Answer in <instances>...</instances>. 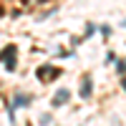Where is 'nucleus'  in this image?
<instances>
[{"instance_id": "nucleus-1", "label": "nucleus", "mask_w": 126, "mask_h": 126, "mask_svg": "<svg viewBox=\"0 0 126 126\" xmlns=\"http://www.w3.org/2000/svg\"><path fill=\"white\" fill-rule=\"evenodd\" d=\"M13 56H15V48L13 46H8L3 53H0V61H5V68L8 71H15V58Z\"/></svg>"}, {"instance_id": "nucleus-2", "label": "nucleus", "mask_w": 126, "mask_h": 126, "mask_svg": "<svg viewBox=\"0 0 126 126\" xmlns=\"http://www.w3.org/2000/svg\"><path fill=\"white\" fill-rule=\"evenodd\" d=\"M68 98H71V91H66V88H61V91H58V96L53 98V106H63V103H66Z\"/></svg>"}, {"instance_id": "nucleus-3", "label": "nucleus", "mask_w": 126, "mask_h": 126, "mask_svg": "<svg viewBox=\"0 0 126 126\" xmlns=\"http://www.w3.org/2000/svg\"><path fill=\"white\" fill-rule=\"evenodd\" d=\"M48 73H53V76H58L61 71H53L50 66H43V68H38V78H40V81H48V78H50Z\"/></svg>"}, {"instance_id": "nucleus-5", "label": "nucleus", "mask_w": 126, "mask_h": 126, "mask_svg": "<svg viewBox=\"0 0 126 126\" xmlns=\"http://www.w3.org/2000/svg\"><path fill=\"white\" fill-rule=\"evenodd\" d=\"M23 103H28V98H25V96H18V98H15V106H23Z\"/></svg>"}, {"instance_id": "nucleus-4", "label": "nucleus", "mask_w": 126, "mask_h": 126, "mask_svg": "<svg viewBox=\"0 0 126 126\" xmlns=\"http://www.w3.org/2000/svg\"><path fill=\"white\" fill-rule=\"evenodd\" d=\"M81 96H83V98H88V96H91V78H88V76L83 78V86H81Z\"/></svg>"}, {"instance_id": "nucleus-6", "label": "nucleus", "mask_w": 126, "mask_h": 126, "mask_svg": "<svg viewBox=\"0 0 126 126\" xmlns=\"http://www.w3.org/2000/svg\"><path fill=\"white\" fill-rule=\"evenodd\" d=\"M116 71H119V76L124 73V61H116Z\"/></svg>"}]
</instances>
